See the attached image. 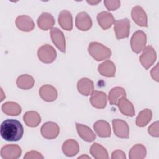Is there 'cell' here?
Listing matches in <instances>:
<instances>
[{"label": "cell", "instance_id": "obj_1", "mask_svg": "<svg viewBox=\"0 0 159 159\" xmlns=\"http://www.w3.org/2000/svg\"><path fill=\"white\" fill-rule=\"evenodd\" d=\"M0 134L1 137L6 141L16 142L22 137L24 128L19 120L8 119L1 123Z\"/></svg>", "mask_w": 159, "mask_h": 159}, {"label": "cell", "instance_id": "obj_2", "mask_svg": "<svg viewBox=\"0 0 159 159\" xmlns=\"http://www.w3.org/2000/svg\"><path fill=\"white\" fill-rule=\"evenodd\" d=\"M88 50L89 55L98 61L108 59L112 55L109 48L97 42H91L89 44Z\"/></svg>", "mask_w": 159, "mask_h": 159}, {"label": "cell", "instance_id": "obj_3", "mask_svg": "<svg viewBox=\"0 0 159 159\" xmlns=\"http://www.w3.org/2000/svg\"><path fill=\"white\" fill-rule=\"evenodd\" d=\"M147 43V36L142 30H137L134 33L130 39V46L134 52L140 53L145 47Z\"/></svg>", "mask_w": 159, "mask_h": 159}, {"label": "cell", "instance_id": "obj_4", "mask_svg": "<svg viewBox=\"0 0 159 159\" xmlns=\"http://www.w3.org/2000/svg\"><path fill=\"white\" fill-rule=\"evenodd\" d=\"M37 56L42 62L51 63L53 62L57 57V52L52 45L45 44L38 49Z\"/></svg>", "mask_w": 159, "mask_h": 159}, {"label": "cell", "instance_id": "obj_5", "mask_svg": "<svg viewBox=\"0 0 159 159\" xmlns=\"http://www.w3.org/2000/svg\"><path fill=\"white\" fill-rule=\"evenodd\" d=\"M130 27V21L127 18H124L116 20L114 29L116 38L119 40L127 38L129 35Z\"/></svg>", "mask_w": 159, "mask_h": 159}, {"label": "cell", "instance_id": "obj_6", "mask_svg": "<svg viewBox=\"0 0 159 159\" xmlns=\"http://www.w3.org/2000/svg\"><path fill=\"white\" fill-rule=\"evenodd\" d=\"M156 58V52L151 45H148L145 47L142 53L139 57L142 65L146 70H148L155 63Z\"/></svg>", "mask_w": 159, "mask_h": 159}, {"label": "cell", "instance_id": "obj_7", "mask_svg": "<svg viewBox=\"0 0 159 159\" xmlns=\"http://www.w3.org/2000/svg\"><path fill=\"white\" fill-rule=\"evenodd\" d=\"M42 135L49 140L55 139L59 134L60 128L58 124L53 122H47L42 125L40 129Z\"/></svg>", "mask_w": 159, "mask_h": 159}, {"label": "cell", "instance_id": "obj_8", "mask_svg": "<svg viewBox=\"0 0 159 159\" xmlns=\"http://www.w3.org/2000/svg\"><path fill=\"white\" fill-rule=\"evenodd\" d=\"M22 154L21 148L16 144L3 146L1 149V156L4 159H17Z\"/></svg>", "mask_w": 159, "mask_h": 159}, {"label": "cell", "instance_id": "obj_9", "mask_svg": "<svg viewBox=\"0 0 159 159\" xmlns=\"http://www.w3.org/2000/svg\"><path fill=\"white\" fill-rule=\"evenodd\" d=\"M112 126L114 134L119 137L122 139H128L129 137V127L127 123L119 119H113Z\"/></svg>", "mask_w": 159, "mask_h": 159}, {"label": "cell", "instance_id": "obj_10", "mask_svg": "<svg viewBox=\"0 0 159 159\" xmlns=\"http://www.w3.org/2000/svg\"><path fill=\"white\" fill-rule=\"evenodd\" d=\"M131 16L133 20L140 27H148L147 16L143 9L140 6L134 7L131 11Z\"/></svg>", "mask_w": 159, "mask_h": 159}, {"label": "cell", "instance_id": "obj_11", "mask_svg": "<svg viewBox=\"0 0 159 159\" xmlns=\"http://www.w3.org/2000/svg\"><path fill=\"white\" fill-rule=\"evenodd\" d=\"M50 37L55 45L63 53L65 52L66 42L63 32L57 27L50 30Z\"/></svg>", "mask_w": 159, "mask_h": 159}, {"label": "cell", "instance_id": "obj_12", "mask_svg": "<svg viewBox=\"0 0 159 159\" xmlns=\"http://www.w3.org/2000/svg\"><path fill=\"white\" fill-rule=\"evenodd\" d=\"M39 93L40 98L47 102L54 101L58 96V92L56 88L50 84L42 86L39 89Z\"/></svg>", "mask_w": 159, "mask_h": 159}, {"label": "cell", "instance_id": "obj_13", "mask_svg": "<svg viewBox=\"0 0 159 159\" xmlns=\"http://www.w3.org/2000/svg\"><path fill=\"white\" fill-rule=\"evenodd\" d=\"M91 105L97 109H103L107 102V95L105 93L99 91H93L89 99Z\"/></svg>", "mask_w": 159, "mask_h": 159}, {"label": "cell", "instance_id": "obj_14", "mask_svg": "<svg viewBox=\"0 0 159 159\" xmlns=\"http://www.w3.org/2000/svg\"><path fill=\"white\" fill-rule=\"evenodd\" d=\"M76 27L82 30L87 31L92 27V20L90 16L86 12H81L76 15L75 19Z\"/></svg>", "mask_w": 159, "mask_h": 159}, {"label": "cell", "instance_id": "obj_15", "mask_svg": "<svg viewBox=\"0 0 159 159\" xmlns=\"http://www.w3.org/2000/svg\"><path fill=\"white\" fill-rule=\"evenodd\" d=\"M16 25L19 29L24 32H30L35 27L32 19L27 15L19 16L16 19Z\"/></svg>", "mask_w": 159, "mask_h": 159}, {"label": "cell", "instance_id": "obj_16", "mask_svg": "<svg viewBox=\"0 0 159 159\" xmlns=\"http://www.w3.org/2000/svg\"><path fill=\"white\" fill-rule=\"evenodd\" d=\"M97 20L100 27L104 30L110 28L116 21L113 15L107 11H102L98 13Z\"/></svg>", "mask_w": 159, "mask_h": 159}, {"label": "cell", "instance_id": "obj_17", "mask_svg": "<svg viewBox=\"0 0 159 159\" xmlns=\"http://www.w3.org/2000/svg\"><path fill=\"white\" fill-rule=\"evenodd\" d=\"M77 89L80 94L88 96L91 94L94 91V86L93 81L89 78H83L78 81Z\"/></svg>", "mask_w": 159, "mask_h": 159}, {"label": "cell", "instance_id": "obj_18", "mask_svg": "<svg viewBox=\"0 0 159 159\" xmlns=\"http://www.w3.org/2000/svg\"><path fill=\"white\" fill-rule=\"evenodd\" d=\"M117 105L122 114L129 117H133L135 115L134 107L126 97H121L118 100Z\"/></svg>", "mask_w": 159, "mask_h": 159}, {"label": "cell", "instance_id": "obj_19", "mask_svg": "<svg viewBox=\"0 0 159 159\" xmlns=\"http://www.w3.org/2000/svg\"><path fill=\"white\" fill-rule=\"evenodd\" d=\"M76 127L79 136L83 140L88 142H91L96 139V134L88 126L76 123Z\"/></svg>", "mask_w": 159, "mask_h": 159}, {"label": "cell", "instance_id": "obj_20", "mask_svg": "<svg viewBox=\"0 0 159 159\" xmlns=\"http://www.w3.org/2000/svg\"><path fill=\"white\" fill-rule=\"evenodd\" d=\"M55 22L53 16L48 12H42L37 19L38 27L43 30L52 29Z\"/></svg>", "mask_w": 159, "mask_h": 159}, {"label": "cell", "instance_id": "obj_21", "mask_svg": "<svg viewBox=\"0 0 159 159\" xmlns=\"http://www.w3.org/2000/svg\"><path fill=\"white\" fill-rule=\"evenodd\" d=\"M93 128L96 134L102 138L109 137L111 136V130L109 124L104 120L96 121L93 125Z\"/></svg>", "mask_w": 159, "mask_h": 159}, {"label": "cell", "instance_id": "obj_22", "mask_svg": "<svg viewBox=\"0 0 159 159\" xmlns=\"http://www.w3.org/2000/svg\"><path fill=\"white\" fill-rule=\"evenodd\" d=\"M58 23L64 30L70 31L73 29V17L71 12L67 10L61 11L58 15Z\"/></svg>", "mask_w": 159, "mask_h": 159}, {"label": "cell", "instance_id": "obj_23", "mask_svg": "<svg viewBox=\"0 0 159 159\" xmlns=\"http://www.w3.org/2000/svg\"><path fill=\"white\" fill-rule=\"evenodd\" d=\"M80 150L78 143L73 139H68L62 145V151L67 157H73L78 154Z\"/></svg>", "mask_w": 159, "mask_h": 159}, {"label": "cell", "instance_id": "obj_24", "mask_svg": "<svg viewBox=\"0 0 159 159\" xmlns=\"http://www.w3.org/2000/svg\"><path fill=\"white\" fill-rule=\"evenodd\" d=\"M98 70L102 76L114 77L116 74V66L112 61L106 60L99 65Z\"/></svg>", "mask_w": 159, "mask_h": 159}, {"label": "cell", "instance_id": "obj_25", "mask_svg": "<svg viewBox=\"0 0 159 159\" xmlns=\"http://www.w3.org/2000/svg\"><path fill=\"white\" fill-rule=\"evenodd\" d=\"M23 120L28 127H37L41 122V117L40 114L36 111H30L24 114Z\"/></svg>", "mask_w": 159, "mask_h": 159}, {"label": "cell", "instance_id": "obj_26", "mask_svg": "<svg viewBox=\"0 0 159 159\" xmlns=\"http://www.w3.org/2000/svg\"><path fill=\"white\" fill-rule=\"evenodd\" d=\"M1 109L4 114L12 116H18L22 112V109L20 105L13 101H7L4 102L2 105Z\"/></svg>", "mask_w": 159, "mask_h": 159}, {"label": "cell", "instance_id": "obj_27", "mask_svg": "<svg viewBox=\"0 0 159 159\" xmlns=\"http://www.w3.org/2000/svg\"><path fill=\"white\" fill-rule=\"evenodd\" d=\"M16 84L18 88L22 89H29L32 88L35 84L34 78L29 75L24 74L19 76L16 81Z\"/></svg>", "mask_w": 159, "mask_h": 159}, {"label": "cell", "instance_id": "obj_28", "mask_svg": "<svg viewBox=\"0 0 159 159\" xmlns=\"http://www.w3.org/2000/svg\"><path fill=\"white\" fill-rule=\"evenodd\" d=\"M90 153L96 159H107L109 155L106 149L98 143H94L90 148Z\"/></svg>", "mask_w": 159, "mask_h": 159}, {"label": "cell", "instance_id": "obj_29", "mask_svg": "<svg viewBox=\"0 0 159 159\" xmlns=\"http://www.w3.org/2000/svg\"><path fill=\"white\" fill-rule=\"evenodd\" d=\"M121 97H126V92L123 88L116 86L112 88L108 95L110 104L117 105L118 100Z\"/></svg>", "mask_w": 159, "mask_h": 159}, {"label": "cell", "instance_id": "obj_30", "mask_svg": "<svg viewBox=\"0 0 159 159\" xmlns=\"http://www.w3.org/2000/svg\"><path fill=\"white\" fill-rule=\"evenodd\" d=\"M152 117V112L149 109H145L141 111L136 118V125L138 127H143L151 120Z\"/></svg>", "mask_w": 159, "mask_h": 159}, {"label": "cell", "instance_id": "obj_31", "mask_svg": "<svg viewBox=\"0 0 159 159\" xmlns=\"http://www.w3.org/2000/svg\"><path fill=\"white\" fill-rule=\"evenodd\" d=\"M146 154L145 147L142 144H136L130 150L129 157L130 159H142L146 157Z\"/></svg>", "mask_w": 159, "mask_h": 159}, {"label": "cell", "instance_id": "obj_32", "mask_svg": "<svg viewBox=\"0 0 159 159\" xmlns=\"http://www.w3.org/2000/svg\"><path fill=\"white\" fill-rule=\"evenodd\" d=\"M104 4L106 7L109 11H115L120 7V1L116 0V1H107L105 0L104 1Z\"/></svg>", "mask_w": 159, "mask_h": 159}, {"label": "cell", "instance_id": "obj_33", "mask_svg": "<svg viewBox=\"0 0 159 159\" xmlns=\"http://www.w3.org/2000/svg\"><path fill=\"white\" fill-rule=\"evenodd\" d=\"M148 134L155 137H158L159 132H158V122L156 121L152 123L148 128Z\"/></svg>", "mask_w": 159, "mask_h": 159}, {"label": "cell", "instance_id": "obj_34", "mask_svg": "<svg viewBox=\"0 0 159 159\" xmlns=\"http://www.w3.org/2000/svg\"><path fill=\"white\" fill-rule=\"evenodd\" d=\"M43 156L37 151L32 150L27 152L24 157V159H43Z\"/></svg>", "mask_w": 159, "mask_h": 159}, {"label": "cell", "instance_id": "obj_35", "mask_svg": "<svg viewBox=\"0 0 159 159\" xmlns=\"http://www.w3.org/2000/svg\"><path fill=\"white\" fill-rule=\"evenodd\" d=\"M112 159H125L126 156L125 153L120 150H115L112 153L111 155Z\"/></svg>", "mask_w": 159, "mask_h": 159}, {"label": "cell", "instance_id": "obj_36", "mask_svg": "<svg viewBox=\"0 0 159 159\" xmlns=\"http://www.w3.org/2000/svg\"><path fill=\"white\" fill-rule=\"evenodd\" d=\"M150 74L153 80H155L156 81H158V63L155 67L152 68L150 71Z\"/></svg>", "mask_w": 159, "mask_h": 159}, {"label": "cell", "instance_id": "obj_37", "mask_svg": "<svg viewBox=\"0 0 159 159\" xmlns=\"http://www.w3.org/2000/svg\"><path fill=\"white\" fill-rule=\"evenodd\" d=\"M100 2H101V1H87V2L90 4H91V5H96V4H97L98 3H99Z\"/></svg>", "mask_w": 159, "mask_h": 159}]
</instances>
